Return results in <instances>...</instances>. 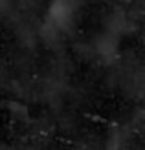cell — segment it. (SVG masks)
Wrapping results in <instances>:
<instances>
[{
  "label": "cell",
  "instance_id": "obj_4",
  "mask_svg": "<svg viewBox=\"0 0 145 150\" xmlns=\"http://www.w3.org/2000/svg\"><path fill=\"white\" fill-rule=\"evenodd\" d=\"M9 4H11V0H0V13L9 9Z\"/></svg>",
  "mask_w": 145,
  "mask_h": 150
},
{
  "label": "cell",
  "instance_id": "obj_1",
  "mask_svg": "<svg viewBox=\"0 0 145 150\" xmlns=\"http://www.w3.org/2000/svg\"><path fill=\"white\" fill-rule=\"evenodd\" d=\"M83 4H85V0H51L46 13V22L66 35L74 28L77 11L81 9Z\"/></svg>",
  "mask_w": 145,
  "mask_h": 150
},
{
  "label": "cell",
  "instance_id": "obj_5",
  "mask_svg": "<svg viewBox=\"0 0 145 150\" xmlns=\"http://www.w3.org/2000/svg\"><path fill=\"white\" fill-rule=\"evenodd\" d=\"M121 2H131V0H121Z\"/></svg>",
  "mask_w": 145,
  "mask_h": 150
},
{
  "label": "cell",
  "instance_id": "obj_2",
  "mask_svg": "<svg viewBox=\"0 0 145 150\" xmlns=\"http://www.w3.org/2000/svg\"><path fill=\"white\" fill-rule=\"evenodd\" d=\"M118 46H119V37L112 35V33H101L94 42V51L97 53V57L105 62H110L116 59L118 53Z\"/></svg>",
  "mask_w": 145,
  "mask_h": 150
},
{
  "label": "cell",
  "instance_id": "obj_3",
  "mask_svg": "<svg viewBox=\"0 0 145 150\" xmlns=\"http://www.w3.org/2000/svg\"><path fill=\"white\" fill-rule=\"evenodd\" d=\"M9 106H11V114H15V115H22V117L28 115V110L22 106V104H19V103H9Z\"/></svg>",
  "mask_w": 145,
  "mask_h": 150
}]
</instances>
